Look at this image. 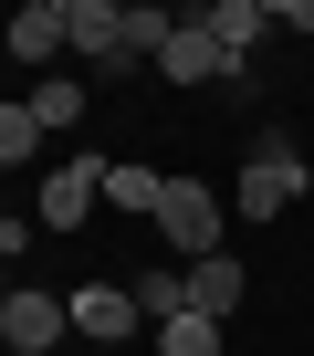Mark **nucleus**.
<instances>
[{"mask_svg":"<svg viewBox=\"0 0 314 356\" xmlns=\"http://www.w3.org/2000/svg\"><path fill=\"white\" fill-rule=\"evenodd\" d=\"M199 22H210V32H220V53H241V63H251V42L272 32V11H262V0H210Z\"/></svg>","mask_w":314,"mask_h":356,"instance_id":"1a4fd4ad","label":"nucleus"},{"mask_svg":"<svg viewBox=\"0 0 314 356\" xmlns=\"http://www.w3.org/2000/svg\"><path fill=\"white\" fill-rule=\"evenodd\" d=\"M126 293H136V314H147V325H179V314H189V273H136Z\"/></svg>","mask_w":314,"mask_h":356,"instance_id":"f8f14e48","label":"nucleus"},{"mask_svg":"<svg viewBox=\"0 0 314 356\" xmlns=\"http://www.w3.org/2000/svg\"><path fill=\"white\" fill-rule=\"evenodd\" d=\"M241 293H251V273H241L231 252H210V262H189V314H210V325H231V314H241Z\"/></svg>","mask_w":314,"mask_h":356,"instance_id":"0eeeda50","label":"nucleus"},{"mask_svg":"<svg viewBox=\"0 0 314 356\" xmlns=\"http://www.w3.org/2000/svg\"><path fill=\"white\" fill-rule=\"evenodd\" d=\"M147 314H136V293H115V283H84L74 293V335H94V346H126Z\"/></svg>","mask_w":314,"mask_h":356,"instance_id":"6e6552de","label":"nucleus"},{"mask_svg":"<svg viewBox=\"0 0 314 356\" xmlns=\"http://www.w3.org/2000/svg\"><path fill=\"white\" fill-rule=\"evenodd\" d=\"M115 22H126V0H74V53L105 74V53H115Z\"/></svg>","mask_w":314,"mask_h":356,"instance_id":"9d476101","label":"nucleus"},{"mask_svg":"<svg viewBox=\"0 0 314 356\" xmlns=\"http://www.w3.org/2000/svg\"><path fill=\"white\" fill-rule=\"evenodd\" d=\"M304 178H314V147H293V136H262V147H251V168H241V210H251V220L293 210V200H304Z\"/></svg>","mask_w":314,"mask_h":356,"instance_id":"f257e3e1","label":"nucleus"},{"mask_svg":"<svg viewBox=\"0 0 314 356\" xmlns=\"http://www.w3.org/2000/svg\"><path fill=\"white\" fill-rule=\"evenodd\" d=\"M42 136H53V126H42L32 105H11V115H0V157H11V168H22V157H42Z\"/></svg>","mask_w":314,"mask_h":356,"instance_id":"4468645a","label":"nucleus"},{"mask_svg":"<svg viewBox=\"0 0 314 356\" xmlns=\"http://www.w3.org/2000/svg\"><path fill=\"white\" fill-rule=\"evenodd\" d=\"M0 42H11L22 63H53V53L74 42V0H22V11H11V32H0Z\"/></svg>","mask_w":314,"mask_h":356,"instance_id":"39448f33","label":"nucleus"},{"mask_svg":"<svg viewBox=\"0 0 314 356\" xmlns=\"http://www.w3.org/2000/svg\"><path fill=\"white\" fill-rule=\"evenodd\" d=\"M0 335H11V356H42L53 335H74V293H42V283H11V293H0Z\"/></svg>","mask_w":314,"mask_h":356,"instance_id":"f03ea898","label":"nucleus"},{"mask_svg":"<svg viewBox=\"0 0 314 356\" xmlns=\"http://www.w3.org/2000/svg\"><path fill=\"white\" fill-rule=\"evenodd\" d=\"M157 200H168V178H157V168H136V157L105 168V210H157Z\"/></svg>","mask_w":314,"mask_h":356,"instance_id":"9b49d317","label":"nucleus"},{"mask_svg":"<svg viewBox=\"0 0 314 356\" xmlns=\"http://www.w3.org/2000/svg\"><path fill=\"white\" fill-rule=\"evenodd\" d=\"M157 74H168V84H241V53H220V32H210L199 11H179V32H168V53H157Z\"/></svg>","mask_w":314,"mask_h":356,"instance_id":"7ed1b4c3","label":"nucleus"},{"mask_svg":"<svg viewBox=\"0 0 314 356\" xmlns=\"http://www.w3.org/2000/svg\"><path fill=\"white\" fill-rule=\"evenodd\" d=\"M157 356H220V325H210V314H179V325H157Z\"/></svg>","mask_w":314,"mask_h":356,"instance_id":"ddd939ff","label":"nucleus"},{"mask_svg":"<svg viewBox=\"0 0 314 356\" xmlns=\"http://www.w3.org/2000/svg\"><path fill=\"white\" fill-rule=\"evenodd\" d=\"M94 189H105V168H94V157H63V168L42 178V231H84Z\"/></svg>","mask_w":314,"mask_h":356,"instance_id":"423d86ee","label":"nucleus"},{"mask_svg":"<svg viewBox=\"0 0 314 356\" xmlns=\"http://www.w3.org/2000/svg\"><path fill=\"white\" fill-rule=\"evenodd\" d=\"M32 115H42V126H74V115H84V84H74V74L32 84Z\"/></svg>","mask_w":314,"mask_h":356,"instance_id":"2eb2a0df","label":"nucleus"},{"mask_svg":"<svg viewBox=\"0 0 314 356\" xmlns=\"http://www.w3.org/2000/svg\"><path fill=\"white\" fill-rule=\"evenodd\" d=\"M157 231H168L189 262H210V252H220V200L199 189V178H168V200H157Z\"/></svg>","mask_w":314,"mask_h":356,"instance_id":"20e7f679","label":"nucleus"}]
</instances>
